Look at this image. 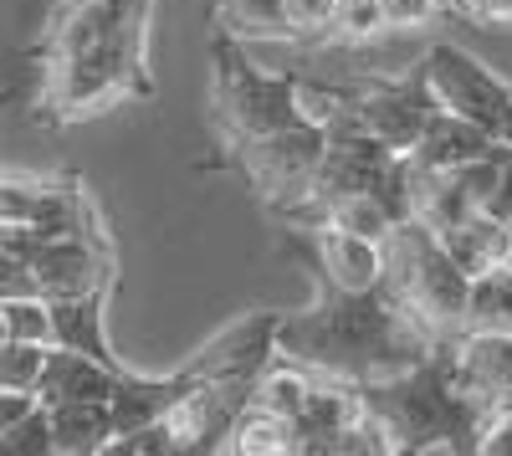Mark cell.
<instances>
[{
  "instance_id": "1",
  "label": "cell",
  "mask_w": 512,
  "mask_h": 456,
  "mask_svg": "<svg viewBox=\"0 0 512 456\" xmlns=\"http://www.w3.org/2000/svg\"><path fill=\"white\" fill-rule=\"evenodd\" d=\"M149 11L154 0H67L36 47L41 108L77 123L123 98H149Z\"/></svg>"
},
{
  "instance_id": "2",
  "label": "cell",
  "mask_w": 512,
  "mask_h": 456,
  "mask_svg": "<svg viewBox=\"0 0 512 456\" xmlns=\"http://www.w3.org/2000/svg\"><path fill=\"white\" fill-rule=\"evenodd\" d=\"M431 349L425 328L384 293H333L323 287V298L303 313H282L277 323V354L308 364L313 375L349 380V385H374L384 375L420 364Z\"/></svg>"
},
{
  "instance_id": "3",
  "label": "cell",
  "mask_w": 512,
  "mask_h": 456,
  "mask_svg": "<svg viewBox=\"0 0 512 456\" xmlns=\"http://www.w3.org/2000/svg\"><path fill=\"white\" fill-rule=\"evenodd\" d=\"M364 390V410L384 441V456H415V451H477V431L487 410L461 390L451 349H431L420 364L384 375Z\"/></svg>"
},
{
  "instance_id": "4",
  "label": "cell",
  "mask_w": 512,
  "mask_h": 456,
  "mask_svg": "<svg viewBox=\"0 0 512 456\" xmlns=\"http://www.w3.org/2000/svg\"><path fill=\"white\" fill-rule=\"evenodd\" d=\"M384 293H390L431 344H456L466 328V308H472V277L456 267L446 241L425 221H400L384 236Z\"/></svg>"
},
{
  "instance_id": "5",
  "label": "cell",
  "mask_w": 512,
  "mask_h": 456,
  "mask_svg": "<svg viewBox=\"0 0 512 456\" xmlns=\"http://www.w3.org/2000/svg\"><path fill=\"white\" fill-rule=\"evenodd\" d=\"M210 67H216L210 103H216L226 144H241V139L297 123V77L262 72L246 57L241 41H231V36H210Z\"/></svg>"
},
{
  "instance_id": "6",
  "label": "cell",
  "mask_w": 512,
  "mask_h": 456,
  "mask_svg": "<svg viewBox=\"0 0 512 456\" xmlns=\"http://www.w3.org/2000/svg\"><path fill=\"white\" fill-rule=\"evenodd\" d=\"M323 149H328V134L297 118V123H287V129L231 144V164L251 185V195L287 221L297 205L308 200V190L318 180V164H323Z\"/></svg>"
},
{
  "instance_id": "7",
  "label": "cell",
  "mask_w": 512,
  "mask_h": 456,
  "mask_svg": "<svg viewBox=\"0 0 512 456\" xmlns=\"http://www.w3.org/2000/svg\"><path fill=\"white\" fill-rule=\"evenodd\" d=\"M415 72H420L436 108H446L456 118H472L502 149H512V82H502L482 57L461 52L456 41H431Z\"/></svg>"
},
{
  "instance_id": "8",
  "label": "cell",
  "mask_w": 512,
  "mask_h": 456,
  "mask_svg": "<svg viewBox=\"0 0 512 456\" xmlns=\"http://www.w3.org/2000/svg\"><path fill=\"white\" fill-rule=\"evenodd\" d=\"M400 154L384 149L379 139H369L364 129H344V134H328V149H323V164H318V180L308 190V200L287 216V226H313L328 216V205L349 200L359 190H379L390 164Z\"/></svg>"
},
{
  "instance_id": "9",
  "label": "cell",
  "mask_w": 512,
  "mask_h": 456,
  "mask_svg": "<svg viewBox=\"0 0 512 456\" xmlns=\"http://www.w3.org/2000/svg\"><path fill=\"white\" fill-rule=\"evenodd\" d=\"M31 287L41 298H77V293H108L113 287V252L103 231L77 236H41L26 257Z\"/></svg>"
},
{
  "instance_id": "10",
  "label": "cell",
  "mask_w": 512,
  "mask_h": 456,
  "mask_svg": "<svg viewBox=\"0 0 512 456\" xmlns=\"http://www.w3.org/2000/svg\"><path fill=\"white\" fill-rule=\"evenodd\" d=\"M354 113H359V129L369 139H379L395 154H410L420 129L431 123L436 103L425 93L420 72H410V77H359L354 82Z\"/></svg>"
},
{
  "instance_id": "11",
  "label": "cell",
  "mask_w": 512,
  "mask_h": 456,
  "mask_svg": "<svg viewBox=\"0 0 512 456\" xmlns=\"http://www.w3.org/2000/svg\"><path fill=\"white\" fill-rule=\"evenodd\" d=\"M246 405H251V385L246 380H195L180 395V405L164 416L169 436H175V456L226 451Z\"/></svg>"
},
{
  "instance_id": "12",
  "label": "cell",
  "mask_w": 512,
  "mask_h": 456,
  "mask_svg": "<svg viewBox=\"0 0 512 456\" xmlns=\"http://www.w3.org/2000/svg\"><path fill=\"white\" fill-rule=\"evenodd\" d=\"M292 241L308 252V262L318 267V282L333 293H379L384 287V241L374 236H354L344 226H287Z\"/></svg>"
},
{
  "instance_id": "13",
  "label": "cell",
  "mask_w": 512,
  "mask_h": 456,
  "mask_svg": "<svg viewBox=\"0 0 512 456\" xmlns=\"http://www.w3.org/2000/svg\"><path fill=\"white\" fill-rule=\"evenodd\" d=\"M277 323H282V313H246V318L226 323L216 339H205L180 369L190 380H246V385H256V375L277 359Z\"/></svg>"
},
{
  "instance_id": "14",
  "label": "cell",
  "mask_w": 512,
  "mask_h": 456,
  "mask_svg": "<svg viewBox=\"0 0 512 456\" xmlns=\"http://www.w3.org/2000/svg\"><path fill=\"white\" fill-rule=\"evenodd\" d=\"M123 380V369L93 359V354H77V349H62L52 344L47 349V369H41V385H36V400L41 405H62V400H113Z\"/></svg>"
},
{
  "instance_id": "15",
  "label": "cell",
  "mask_w": 512,
  "mask_h": 456,
  "mask_svg": "<svg viewBox=\"0 0 512 456\" xmlns=\"http://www.w3.org/2000/svg\"><path fill=\"white\" fill-rule=\"evenodd\" d=\"M497 149H502V144H497L487 129H477L472 118H456V113L436 108L431 123L420 129L415 149H410V164H420V170H461V164L487 159V154H497Z\"/></svg>"
},
{
  "instance_id": "16",
  "label": "cell",
  "mask_w": 512,
  "mask_h": 456,
  "mask_svg": "<svg viewBox=\"0 0 512 456\" xmlns=\"http://www.w3.org/2000/svg\"><path fill=\"white\" fill-rule=\"evenodd\" d=\"M195 380L185 375V369H175V375H134V369H123V380L113 390V426L118 431H134V426H154L164 421L169 410L180 405V395L190 390ZM113 431V436H118Z\"/></svg>"
},
{
  "instance_id": "17",
  "label": "cell",
  "mask_w": 512,
  "mask_h": 456,
  "mask_svg": "<svg viewBox=\"0 0 512 456\" xmlns=\"http://www.w3.org/2000/svg\"><path fill=\"white\" fill-rule=\"evenodd\" d=\"M52 303V334L62 349H77V354H93L113 369H128L118 354H113V339H108V323H103V308H108V293H77V298H47Z\"/></svg>"
},
{
  "instance_id": "18",
  "label": "cell",
  "mask_w": 512,
  "mask_h": 456,
  "mask_svg": "<svg viewBox=\"0 0 512 456\" xmlns=\"http://www.w3.org/2000/svg\"><path fill=\"white\" fill-rule=\"evenodd\" d=\"M47 410H52V456H103L118 431L108 400H62Z\"/></svg>"
},
{
  "instance_id": "19",
  "label": "cell",
  "mask_w": 512,
  "mask_h": 456,
  "mask_svg": "<svg viewBox=\"0 0 512 456\" xmlns=\"http://www.w3.org/2000/svg\"><path fill=\"white\" fill-rule=\"evenodd\" d=\"M436 236L446 241V252L456 257V267H461L466 277H482V272L502 267V262H507V246H512V231H507L502 221H492L487 211L466 216V221H456V226H446V231H436Z\"/></svg>"
},
{
  "instance_id": "20",
  "label": "cell",
  "mask_w": 512,
  "mask_h": 456,
  "mask_svg": "<svg viewBox=\"0 0 512 456\" xmlns=\"http://www.w3.org/2000/svg\"><path fill=\"white\" fill-rule=\"evenodd\" d=\"M210 26H216V36L241 41V47L246 41H292V21L282 0H216Z\"/></svg>"
},
{
  "instance_id": "21",
  "label": "cell",
  "mask_w": 512,
  "mask_h": 456,
  "mask_svg": "<svg viewBox=\"0 0 512 456\" xmlns=\"http://www.w3.org/2000/svg\"><path fill=\"white\" fill-rule=\"evenodd\" d=\"M313 385H318V375H313L308 364H297V359L277 354V359L262 369V375H256L251 405H256V410H272V416L297 421V416H303V405H308V395H313Z\"/></svg>"
},
{
  "instance_id": "22",
  "label": "cell",
  "mask_w": 512,
  "mask_h": 456,
  "mask_svg": "<svg viewBox=\"0 0 512 456\" xmlns=\"http://www.w3.org/2000/svg\"><path fill=\"white\" fill-rule=\"evenodd\" d=\"M226 451H241V456H303V431H297V421H287V416L246 405Z\"/></svg>"
},
{
  "instance_id": "23",
  "label": "cell",
  "mask_w": 512,
  "mask_h": 456,
  "mask_svg": "<svg viewBox=\"0 0 512 456\" xmlns=\"http://www.w3.org/2000/svg\"><path fill=\"white\" fill-rule=\"evenodd\" d=\"M297 118L313 123V129H323V134L359 129L354 82H313V77H297Z\"/></svg>"
},
{
  "instance_id": "24",
  "label": "cell",
  "mask_w": 512,
  "mask_h": 456,
  "mask_svg": "<svg viewBox=\"0 0 512 456\" xmlns=\"http://www.w3.org/2000/svg\"><path fill=\"white\" fill-rule=\"evenodd\" d=\"M472 328H502L512 334V267H492L482 277H472V308H466Z\"/></svg>"
},
{
  "instance_id": "25",
  "label": "cell",
  "mask_w": 512,
  "mask_h": 456,
  "mask_svg": "<svg viewBox=\"0 0 512 456\" xmlns=\"http://www.w3.org/2000/svg\"><path fill=\"white\" fill-rule=\"evenodd\" d=\"M323 221H328V226H344V231H354V236H374V241H384V236L400 226L379 190H359V195H349V200L328 205Z\"/></svg>"
},
{
  "instance_id": "26",
  "label": "cell",
  "mask_w": 512,
  "mask_h": 456,
  "mask_svg": "<svg viewBox=\"0 0 512 456\" xmlns=\"http://www.w3.org/2000/svg\"><path fill=\"white\" fill-rule=\"evenodd\" d=\"M47 349H52V344L6 339V344H0V385H6V390H26V395H36L41 369H47Z\"/></svg>"
},
{
  "instance_id": "27",
  "label": "cell",
  "mask_w": 512,
  "mask_h": 456,
  "mask_svg": "<svg viewBox=\"0 0 512 456\" xmlns=\"http://www.w3.org/2000/svg\"><path fill=\"white\" fill-rule=\"evenodd\" d=\"M6 303V323H11V339L26 344H57L52 334V303L41 293H16V298H0Z\"/></svg>"
},
{
  "instance_id": "28",
  "label": "cell",
  "mask_w": 512,
  "mask_h": 456,
  "mask_svg": "<svg viewBox=\"0 0 512 456\" xmlns=\"http://www.w3.org/2000/svg\"><path fill=\"white\" fill-rule=\"evenodd\" d=\"M0 456H52V410L36 400L26 416L0 436Z\"/></svg>"
},
{
  "instance_id": "29",
  "label": "cell",
  "mask_w": 512,
  "mask_h": 456,
  "mask_svg": "<svg viewBox=\"0 0 512 456\" xmlns=\"http://www.w3.org/2000/svg\"><path fill=\"white\" fill-rule=\"evenodd\" d=\"M282 6L292 21V41H333L338 0H282Z\"/></svg>"
},
{
  "instance_id": "30",
  "label": "cell",
  "mask_w": 512,
  "mask_h": 456,
  "mask_svg": "<svg viewBox=\"0 0 512 456\" xmlns=\"http://www.w3.org/2000/svg\"><path fill=\"white\" fill-rule=\"evenodd\" d=\"M103 456H175V436H169L164 421H154V426H134V431H118V436L108 441Z\"/></svg>"
},
{
  "instance_id": "31",
  "label": "cell",
  "mask_w": 512,
  "mask_h": 456,
  "mask_svg": "<svg viewBox=\"0 0 512 456\" xmlns=\"http://www.w3.org/2000/svg\"><path fill=\"white\" fill-rule=\"evenodd\" d=\"M446 11V0H379L384 31H420Z\"/></svg>"
},
{
  "instance_id": "32",
  "label": "cell",
  "mask_w": 512,
  "mask_h": 456,
  "mask_svg": "<svg viewBox=\"0 0 512 456\" xmlns=\"http://www.w3.org/2000/svg\"><path fill=\"white\" fill-rule=\"evenodd\" d=\"M379 31H384L379 0H338V26H333L338 41H369Z\"/></svg>"
},
{
  "instance_id": "33",
  "label": "cell",
  "mask_w": 512,
  "mask_h": 456,
  "mask_svg": "<svg viewBox=\"0 0 512 456\" xmlns=\"http://www.w3.org/2000/svg\"><path fill=\"white\" fill-rule=\"evenodd\" d=\"M446 11L482 31H512V0H446Z\"/></svg>"
},
{
  "instance_id": "34",
  "label": "cell",
  "mask_w": 512,
  "mask_h": 456,
  "mask_svg": "<svg viewBox=\"0 0 512 456\" xmlns=\"http://www.w3.org/2000/svg\"><path fill=\"white\" fill-rule=\"evenodd\" d=\"M482 456H512V410H487V421L477 431Z\"/></svg>"
},
{
  "instance_id": "35",
  "label": "cell",
  "mask_w": 512,
  "mask_h": 456,
  "mask_svg": "<svg viewBox=\"0 0 512 456\" xmlns=\"http://www.w3.org/2000/svg\"><path fill=\"white\" fill-rule=\"evenodd\" d=\"M487 216L512 231V149L502 154V170H497V185H492V200H487Z\"/></svg>"
},
{
  "instance_id": "36",
  "label": "cell",
  "mask_w": 512,
  "mask_h": 456,
  "mask_svg": "<svg viewBox=\"0 0 512 456\" xmlns=\"http://www.w3.org/2000/svg\"><path fill=\"white\" fill-rule=\"evenodd\" d=\"M31 405H36V395H26V390H6V385H0V436H6V431L26 416Z\"/></svg>"
},
{
  "instance_id": "37",
  "label": "cell",
  "mask_w": 512,
  "mask_h": 456,
  "mask_svg": "<svg viewBox=\"0 0 512 456\" xmlns=\"http://www.w3.org/2000/svg\"><path fill=\"white\" fill-rule=\"evenodd\" d=\"M11 339V323H6V303H0V344Z\"/></svg>"
},
{
  "instance_id": "38",
  "label": "cell",
  "mask_w": 512,
  "mask_h": 456,
  "mask_svg": "<svg viewBox=\"0 0 512 456\" xmlns=\"http://www.w3.org/2000/svg\"><path fill=\"white\" fill-rule=\"evenodd\" d=\"M507 267H512V246H507Z\"/></svg>"
}]
</instances>
